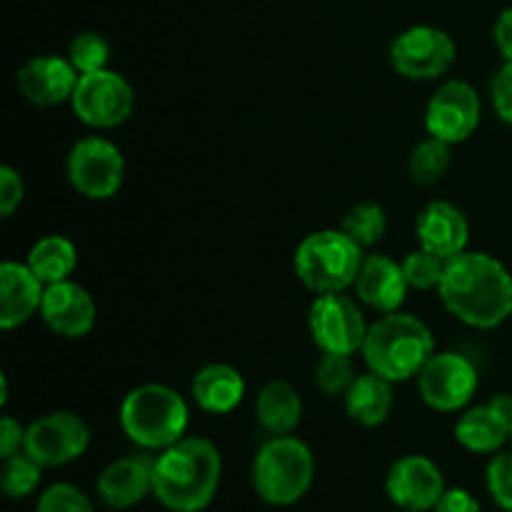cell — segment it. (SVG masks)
Listing matches in <instances>:
<instances>
[{
    "mask_svg": "<svg viewBox=\"0 0 512 512\" xmlns=\"http://www.w3.org/2000/svg\"><path fill=\"white\" fill-rule=\"evenodd\" d=\"M43 293L45 285L28 268V263L5 260L0 265V328L8 333L38 315Z\"/></svg>",
    "mask_w": 512,
    "mask_h": 512,
    "instance_id": "obj_21",
    "label": "cell"
},
{
    "mask_svg": "<svg viewBox=\"0 0 512 512\" xmlns=\"http://www.w3.org/2000/svg\"><path fill=\"white\" fill-rule=\"evenodd\" d=\"M438 298L468 328H500L512 315V273L495 255L463 250L445 263Z\"/></svg>",
    "mask_w": 512,
    "mask_h": 512,
    "instance_id": "obj_1",
    "label": "cell"
},
{
    "mask_svg": "<svg viewBox=\"0 0 512 512\" xmlns=\"http://www.w3.org/2000/svg\"><path fill=\"white\" fill-rule=\"evenodd\" d=\"M43 465L35 458H30L25 450L10 455L3 460V475H0V485L8 498H28L38 490L40 480H43Z\"/></svg>",
    "mask_w": 512,
    "mask_h": 512,
    "instance_id": "obj_28",
    "label": "cell"
},
{
    "mask_svg": "<svg viewBox=\"0 0 512 512\" xmlns=\"http://www.w3.org/2000/svg\"><path fill=\"white\" fill-rule=\"evenodd\" d=\"M493 38H495V45H498L500 55H503L508 63H512V5L510 8H505L503 13L498 15V20H495Z\"/></svg>",
    "mask_w": 512,
    "mask_h": 512,
    "instance_id": "obj_38",
    "label": "cell"
},
{
    "mask_svg": "<svg viewBox=\"0 0 512 512\" xmlns=\"http://www.w3.org/2000/svg\"><path fill=\"white\" fill-rule=\"evenodd\" d=\"M255 418L270 435H293L303 423V398L288 380H270L255 398Z\"/></svg>",
    "mask_w": 512,
    "mask_h": 512,
    "instance_id": "obj_24",
    "label": "cell"
},
{
    "mask_svg": "<svg viewBox=\"0 0 512 512\" xmlns=\"http://www.w3.org/2000/svg\"><path fill=\"white\" fill-rule=\"evenodd\" d=\"M340 228L360 245V248H375L388 233V213L378 203H355L353 208L345 210Z\"/></svg>",
    "mask_w": 512,
    "mask_h": 512,
    "instance_id": "obj_27",
    "label": "cell"
},
{
    "mask_svg": "<svg viewBox=\"0 0 512 512\" xmlns=\"http://www.w3.org/2000/svg\"><path fill=\"white\" fill-rule=\"evenodd\" d=\"M445 263L448 260L438 258V255L428 253V250L418 248L403 258V273L408 278L410 290H438L440 280H443Z\"/></svg>",
    "mask_w": 512,
    "mask_h": 512,
    "instance_id": "obj_31",
    "label": "cell"
},
{
    "mask_svg": "<svg viewBox=\"0 0 512 512\" xmlns=\"http://www.w3.org/2000/svg\"><path fill=\"white\" fill-rule=\"evenodd\" d=\"M358 373H355L353 355H338V353H323L315 368V385L323 390L328 398H343L355 383Z\"/></svg>",
    "mask_w": 512,
    "mask_h": 512,
    "instance_id": "obj_30",
    "label": "cell"
},
{
    "mask_svg": "<svg viewBox=\"0 0 512 512\" xmlns=\"http://www.w3.org/2000/svg\"><path fill=\"white\" fill-rule=\"evenodd\" d=\"M433 512H483L478 498L465 488H445L443 498L438 500Z\"/></svg>",
    "mask_w": 512,
    "mask_h": 512,
    "instance_id": "obj_37",
    "label": "cell"
},
{
    "mask_svg": "<svg viewBox=\"0 0 512 512\" xmlns=\"http://www.w3.org/2000/svg\"><path fill=\"white\" fill-rule=\"evenodd\" d=\"M153 470L155 455H150L148 450L125 455L105 465L95 490L110 510H130L153 495Z\"/></svg>",
    "mask_w": 512,
    "mask_h": 512,
    "instance_id": "obj_18",
    "label": "cell"
},
{
    "mask_svg": "<svg viewBox=\"0 0 512 512\" xmlns=\"http://www.w3.org/2000/svg\"><path fill=\"white\" fill-rule=\"evenodd\" d=\"M190 395L200 410L210 415H228L243 403L245 378L228 363H208L190 380Z\"/></svg>",
    "mask_w": 512,
    "mask_h": 512,
    "instance_id": "obj_22",
    "label": "cell"
},
{
    "mask_svg": "<svg viewBox=\"0 0 512 512\" xmlns=\"http://www.w3.org/2000/svg\"><path fill=\"white\" fill-rule=\"evenodd\" d=\"M65 58L73 63V68L80 75L105 70L110 63V43L105 35L95 33V30H83V33L73 35Z\"/></svg>",
    "mask_w": 512,
    "mask_h": 512,
    "instance_id": "obj_29",
    "label": "cell"
},
{
    "mask_svg": "<svg viewBox=\"0 0 512 512\" xmlns=\"http://www.w3.org/2000/svg\"><path fill=\"white\" fill-rule=\"evenodd\" d=\"M415 240H418V248L428 250L438 258H455L468 250V215L450 200H433L415 218Z\"/></svg>",
    "mask_w": 512,
    "mask_h": 512,
    "instance_id": "obj_20",
    "label": "cell"
},
{
    "mask_svg": "<svg viewBox=\"0 0 512 512\" xmlns=\"http://www.w3.org/2000/svg\"><path fill=\"white\" fill-rule=\"evenodd\" d=\"M490 100H493V110L498 113V118L512 125V63H508V60H505L503 68L493 75V83H490Z\"/></svg>",
    "mask_w": 512,
    "mask_h": 512,
    "instance_id": "obj_35",
    "label": "cell"
},
{
    "mask_svg": "<svg viewBox=\"0 0 512 512\" xmlns=\"http://www.w3.org/2000/svg\"><path fill=\"white\" fill-rule=\"evenodd\" d=\"M363 260L365 248L343 228H325L300 240L293 255V273L315 295L345 293L355 285Z\"/></svg>",
    "mask_w": 512,
    "mask_h": 512,
    "instance_id": "obj_5",
    "label": "cell"
},
{
    "mask_svg": "<svg viewBox=\"0 0 512 512\" xmlns=\"http://www.w3.org/2000/svg\"><path fill=\"white\" fill-rule=\"evenodd\" d=\"M368 328L365 308L355 295L323 293L310 303L308 330L320 353H360Z\"/></svg>",
    "mask_w": 512,
    "mask_h": 512,
    "instance_id": "obj_8",
    "label": "cell"
},
{
    "mask_svg": "<svg viewBox=\"0 0 512 512\" xmlns=\"http://www.w3.org/2000/svg\"><path fill=\"white\" fill-rule=\"evenodd\" d=\"M250 478L263 503L288 508L308 495L315 478V455L295 435H273L255 453Z\"/></svg>",
    "mask_w": 512,
    "mask_h": 512,
    "instance_id": "obj_6",
    "label": "cell"
},
{
    "mask_svg": "<svg viewBox=\"0 0 512 512\" xmlns=\"http://www.w3.org/2000/svg\"><path fill=\"white\" fill-rule=\"evenodd\" d=\"M90 448V428L78 413L55 410L40 415L25 428L23 450L43 468H63L83 458Z\"/></svg>",
    "mask_w": 512,
    "mask_h": 512,
    "instance_id": "obj_13",
    "label": "cell"
},
{
    "mask_svg": "<svg viewBox=\"0 0 512 512\" xmlns=\"http://www.w3.org/2000/svg\"><path fill=\"white\" fill-rule=\"evenodd\" d=\"M390 503L408 512H428L445 493V475L428 455H403L385 475Z\"/></svg>",
    "mask_w": 512,
    "mask_h": 512,
    "instance_id": "obj_14",
    "label": "cell"
},
{
    "mask_svg": "<svg viewBox=\"0 0 512 512\" xmlns=\"http://www.w3.org/2000/svg\"><path fill=\"white\" fill-rule=\"evenodd\" d=\"M35 512H95L88 495L70 483H55L38 498Z\"/></svg>",
    "mask_w": 512,
    "mask_h": 512,
    "instance_id": "obj_33",
    "label": "cell"
},
{
    "mask_svg": "<svg viewBox=\"0 0 512 512\" xmlns=\"http://www.w3.org/2000/svg\"><path fill=\"white\" fill-rule=\"evenodd\" d=\"M458 58V48L448 30L435 25H410L390 43V65L405 80L425 83L448 73Z\"/></svg>",
    "mask_w": 512,
    "mask_h": 512,
    "instance_id": "obj_11",
    "label": "cell"
},
{
    "mask_svg": "<svg viewBox=\"0 0 512 512\" xmlns=\"http://www.w3.org/2000/svg\"><path fill=\"white\" fill-rule=\"evenodd\" d=\"M120 428L140 450L160 453L188 435V400L163 383H143L120 403Z\"/></svg>",
    "mask_w": 512,
    "mask_h": 512,
    "instance_id": "obj_4",
    "label": "cell"
},
{
    "mask_svg": "<svg viewBox=\"0 0 512 512\" xmlns=\"http://www.w3.org/2000/svg\"><path fill=\"white\" fill-rule=\"evenodd\" d=\"M393 385L395 383L373 373V370L358 373L355 383L343 395L345 415L360 428H378V425L388 423L395 405Z\"/></svg>",
    "mask_w": 512,
    "mask_h": 512,
    "instance_id": "obj_23",
    "label": "cell"
},
{
    "mask_svg": "<svg viewBox=\"0 0 512 512\" xmlns=\"http://www.w3.org/2000/svg\"><path fill=\"white\" fill-rule=\"evenodd\" d=\"M80 73L63 55H35L15 73V88L28 103L38 108L70 103Z\"/></svg>",
    "mask_w": 512,
    "mask_h": 512,
    "instance_id": "obj_17",
    "label": "cell"
},
{
    "mask_svg": "<svg viewBox=\"0 0 512 512\" xmlns=\"http://www.w3.org/2000/svg\"><path fill=\"white\" fill-rule=\"evenodd\" d=\"M450 163H453V145L428 135L410 150L408 175L420 188H430L448 175Z\"/></svg>",
    "mask_w": 512,
    "mask_h": 512,
    "instance_id": "obj_26",
    "label": "cell"
},
{
    "mask_svg": "<svg viewBox=\"0 0 512 512\" xmlns=\"http://www.w3.org/2000/svg\"><path fill=\"white\" fill-rule=\"evenodd\" d=\"M75 118L93 130H113L128 123L135 110V90L118 70H95L78 78L70 98Z\"/></svg>",
    "mask_w": 512,
    "mask_h": 512,
    "instance_id": "obj_10",
    "label": "cell"
},
{
    "mask_svg": "<svg viewBox=\"0 0 512 512\" xmlns=\"http://www.w3.org/2000/svg\"><path fill=\"white\" fill-rule=\"evenodd\" d=\"M480 120H483V100L468 80H445L425 105L428 135L450 145L465 143L478 130Z\"/></svg>",
    "mask_w": 512,
    "mask_h": 512,
    "instance_id": "obj_12",
    "label": "cell"
},
{
    "mask_svg": "<svg viewBox=\"0 0 512 512\" xmlns=\"http://www.w3.org/2000/svg\"><path fill=\"white\" fill-rule=\"evenodd\" d=\"M78 245L65 235H45L38 238L28 250V268L38 275L43 285L60 283V280L73 278L75 268H78Z\"/></svg>",
    "mask_w": 512,
    "mask_h": 512,
    "instance_id": "obj_25",
    "label": "cell"
},
{
    "mask_svg": "<svg viewBox=\"0 0 512 512\" xmlns=\"http://www.w3.org/2000/svg\"><path fill=\"white\" fill-rule=\"evenodd\" d=\"M40 318L48 325L50 333L65 340H80L95 328L98 320V305L88 288L70 280L45 285L43 303H40Z\"/></svg>",
    "mask_w": 512,
    "mask_h": 512,
    "instance_id": "obj_15",
    "label": "cell"
},
{
    "mask_svg": "<svg viewBox=\"0 0 512 512\" xmlns=\"http://www.w3.org/2000/svg\"><path fill=\"white\" fill-rule=\"evenodd\" d=\"M25 428H28V425L15 420L13 415H3V418H0V458L5 460L23 450Z\"/></svg>",
    "mask_w": 512,
    "mask_h": 512,
    "instance_id": "obj_36",
    "label": "cell"
},
{
    "mask_svg": "<svg viewBox=\"0 0 512 512\" xmlns=\"http://www.w3.org/2000/svg\"><path fill=\"white\" fill-rule=\"evenodd\" d=\"M408 290L410 285L403 273V263L385 253H365L353 285L355 298L363 303V308L380 315L395 313L408 300Z\"/></svg>",
    "mask_w": 512,
    "mask_h": 512,
    "instance_id": "obj_19",
    "label": "cell"
},
{
    "mask_svg": "<svg viewBox=\"0 0 512 512\" xmlns=\"http://www.w3.org/2000/svg\"><path fill=\"white\" fill-rule=\"evenodd\" d=\"M25 200V180L13 165L0 168V218H13Z\"/></svg>",
    "mask_w": 512,
    "mask_h": 512,
    "instance_id": "obj_34",
    "label": "cell"
},
{
    "mask_svg": "<svg viewBox=\"0 0 512 512\" xmlns=\"http://www.w3.org/2000/svg\"><path fill=\"white\" fill-rule=\"evenodd\" d=\"M433 353L435 338L430 325L418 315L403 310L380 315L375 323H370L360 350L368 370L383 375L390 383L418 378Z\"/></svg>",
    "mask_w": 512,
    "mask_h": 512,
    "instance_id": "obj_3",
    "label": "cell"
},
{
    "mask_svg": "<svg viewBox=\"0 0 512 512\" xmlns=\"http://www.w3.org/2000/svg\"><path fill=\"white\" fill-rule=\"evenodd\" d=\"M420 400L435 413H463L480 388V373L468 355L435 350L415 378Z\"/></svg>",
    "mask_w": 512,
    "mask_h": 512,
    "instance_id": "obj_9",
    "label": "cell"
},
{
    "mask_svg": "<svg viewBox=\"0 0 512 512\" xmlns=\"http://www.w3.org/2000/svg\"><path fill=\"white\" fill-rule=\"evenodd\" d=\"M70 188L88 200H110L125 183L123 150L103 135H85L75 140L65 158Z\"/></svg>",
    "mask_w": 512,
    "mask_h": 512,
    "instance_id": "obj_7",
    "label": "cell"
},
{
    "mask_svg": "<svg viewBox=\"0 0 512 512\" xmlns=\"http://www.w3.org/2000/svg\"><path fill=\"white\" fill-rule=\"evenodd\" d=\"M485 485L493 503L512 512V450H500L493 455L485 470Z\"/></svg>",
    "mask_w": 512,
    "mask_h": 512,
    "instance_id": "obj_32",
    "label": "cell"
},
{
    "mask_svg": "<svg viewBox=\"0 0 512 512\" xmlns=\"http://www.w3.org/2000/svg\"><path fill=\"white\" fill-rule=\"evenodd\" d=\"M220 478L223 455L218 445L200 435H185L155 455L153 495L170 512H200L218 495Z\"/></svg>",
    "mask_w": 512,
    "mask_h": 512,
    "instance_id": "obj_2",
    "label": "cell"
},
{
    "mask_svg": "<svg viewBox=\"0 0 512 512\" xmlns=\"http://www.w3.org/2000/svg\"><path fill=\"white\" fill-rule=\"evenodd\" d=\"M460 448L475 455H495L512 440V395H495L488 403L473 405L455 423Z\"/></svg>",
    "mask_w": 512,
    "mask_h": 512,
    "instance_id": "obj_16",
    "label": "cell"
}]
</instances>
